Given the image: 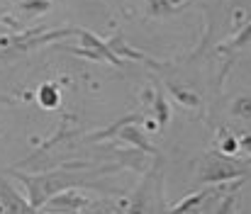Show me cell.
<instances>
[{"label":"cell","mask_w":251,"mask_h":214,"mask_svg":"<svg viewBox=\"0 0 251 214\" xmlns=\"http://www.w3.org/2000/svg\"><path fill=\"white\" fill-rule=\"evenodd\" d=\"M20 180L27 183L29 188V207L37 212L42 210L49 197L59 195L61 190L66 188H74L81 183V178H74V175H66V173H51V175H20Z\"/></svg>","instance_id":"cell-1"},{"label":"cell","mask_w":251,"mask_h":214,"mask_svg":"<svg viewBox=\"0 0 251 214\" xmlns=\"http://www.w3.org/2000/svg\"><path fill=\"white\" fill-rule=\"evenodd\" d=\"M137 119H142V117H137V115L125 117V119H120L117 124H112L110 129H105V132H100V134H95V137H90V139H105V137H110V134H117V132H120V139H127L129 143L139 146V148H142V151H147V153H156V148H154L151 143L137 132V127H132Z\"/></svg>","instance_id":"cell-2"},{"label":"cell","mask_w":251,"mask_h":214,"mask_svg":"<svg viewBox=\"0 0 251 214\" xmlns=\"http://www.w3.org/2000/svg\"><path fill=\"white\" fill-rule=\"evenodd\" d=\"M200 175L205 183H215V180H229L237 175H247V168H239V166L229 163L227 158H207Z\"/></svg>","instance_id":"cell-3"},{"label":"cell","mask_w":251,"mask_h":214,"mask_svg":"<svg viewBox=\"0 0 251 214\" xmlns=\"http://www.w3.org/2000/svg\"><path fill=\"white\" fill-rule=\"evenodd\" d=\"M0 210L2 212H10V214H29L34 212L7 183H0Z\"/></svg>","instance_id":"cell-4"},{"label":"cell","mask_w":251,"mask_h":214,"mask_svg":"<svg viewBox=\"0 0 251 214\" xmlns=\"http://www.w3.org/2000/svg\"><path fill=\"white\" fill-rule=\"evenodd\" d=\"M39 102L44 105V107H56L59 105V90L54 88V85H42L39 88Z\"/></svg>","instance_id":"cell-5"},{"label":"cell","mask_w":251,"mask_h":214,"mask_svg":"<svg viewBox=\"0 0 251 214\" xmlns=\"http://www.w3.org/2000/svg\"><path fill=\"white\" fill-rule=\"evenodd\" d=\"M207 195H210V190H202V192H198V195H190V197H188L185 202L176 205V207H173V212H188V210H193L195 205H200V202H202V200H205Z\"/></svg>","instance_id":"cell-6"},{"label":"cell","mask_w":251,"mask_h":214,"mask_svg":"<svg viewBox=\"0 0 251 214\" xmlns=\"http://www.w3.org/2000/svg\"><path fill=\"white\" fill-rule=\"evenodd\" d=\"M156 115H159V127H166L168 124V105H166V97L161 90H156Z\"/></svg>","instance_id":"cell-7"},{"label":"cell","mask_w":251,"mask_h":214,"mask_svg":"<svg viewBox=\"0 0 251 214\" xmlns=\"http://www.w3.org/2000/svg\"><path fill=\"white\" fill-rule=\"evenodd\" d=\"M49 10V0H25L22 2V12H29V15H42Z\"/></svg>","instance_id":"cell-8"}]
</instances>
